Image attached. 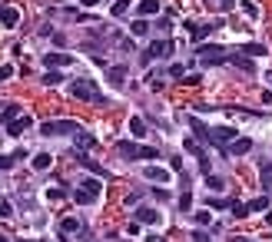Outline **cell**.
<instances>
[{
    "label": "cell",
    "instance_id": "obj_13",
    "mask_svg": "<svg viewBox=\"0 0 272 242\" xmlns=\"http://www.w3.org/2000/svg\"><path fill=\"white\" fill-rule=\"evenodd\" d=\"M136 10H140V17H156V14L163 10V3H160V0H140Z\"/></svg>",
    "mask_w": 272,
    "mask_h": 242
},
{
    "label": "cell",
    "instance_id": "obj_46",
    "mask_svg": "<svg viewBox=\"0 0 272 242\" xmlns=\"http://www.w3.org/2000/svg\"><path fill=\"white\" fill-rule=\"evenodd\" d=\"M266 223H269V225H272V212H269V216H266Z\"/></svg>",
    "mask_w": 272,
    "mask_h": 242
},
{
    "label": "cell",
    "instance_id": "obj_6",
    "mask_svg": "<svg viewBox=\"0 0 272 242\" xmlns=\"http://www.w3.org/2000/svg\"><path fill=\"white\" fill-rule=\"evenodd\" d=\"M209 139H213L219 149H226L236 139V130H233V126H216V130H209Z\"/></svg>",
    "mask_w": 272,
    "mask_h": 242
},
{
    "label": "cell",
    "instance_id": "obj_16",
    "mask_svg": "<svg viewBox=\"0 0 272 242\" xmlns=\"http://www.w3.org/2000/svg\"><path fill=\"white\" fill-rule=\"evenodd\" d=\"M229 63H236L239 70H246V73H253V70H255L253 56H246V53H229Z\"/></svg>",
    "mask_w": 272,
    "mask_h": 242
},
{
    "label": "cell",
    "instance_id": "obj_9",
    "mask_svg": "<svg viewBox=\"0 0 272 242\" xmlns=\"http://www.w3.org/2000/svg\"><path fill=\"white\" fill-rule=\"evenodd\" d=\"M186 30H189V37H193V43H199V40H206L216 27L213 23H186Z\"/></svg>",
    "mask_w": 272,
    "mask_h": 242
},
{
    "label": "cell",
    "instance_id": "obj_47",
    "mask_svg": "<svg viewBox=\"0 0 272 242\" xmlns=\"http://www.w3.org/2000/svg\"><path fill=\"white\" fill-rule=\"evenodd\" d=\"M0 242H7V239H3V236H0Z\"/></svg>",
    "mask_w": 272,
    "mask_h": 242
},
{
    "label": "cell",
    "instance_id": "obj_37",
    "mask_svg": "<svg viewBox=\"0 0 272 242\" xmlns=\"http://www.w3.org/2000/svg\"><path fill=\"white\" fill-rule=\"evenodd\" d=\"M10 212H14V206H10V199H0V216H3V219H7V216H10Z\"/></svg>",
    "mask_w": 272,
    "mask_h": 242
},
{
    "label": "cell",
    "instance_id": "obj_45",
    "mask_svg": "<svg viewBox=\"0 0 272 242\" xmlns=\"http://www.w3.org/2000/svg\"><path fill=\"white\" fill-rule=\"evenodd\" d=\"M80 3H83V7H96L100 0H80Z\"/></svg>",
    "mask_w": 272,
    "mask_h": 242
},
{
    "label": "cell",
    "instance_id": "obj_31",
    "mask_svg": "<svg viewBox=\"0 0 272 242\" xmlns=\"http://www.w3.org/2000/svg\"><path fill=\"white\" fill-rule=\"evenodd\" d=\"M129 10V3L127 0H116V3H113V10H109V14H113V17H123V14H127Z\"/></svg>",
    "mask_w": 272,
    "mask_h": 242
},
{
    "label": "cell",
    "instance_id": "obj_20",
    "mask_svg": "<svg viewBox=\"0 0 272 242\" xmlns=\"http://www.w3.org/2000/svg\"><path fill=\"white\" fill-rule=\"evenodd\" d=\"M27 126H30V116H20V120H14V123H7V133H10V136H20Z\"/></svg>",
    "mask_w": 272,
    "mask_h": 242
},
{
    "label": "cell",
    "instance_id": "obj_3",
    "mask_svg": "<svg viewBox=\"0 0 272 242\" xmlns=\"http://www.w3.org/2000/svg\"><path fill=\"white\" fill-rule=\"evenodd\" d=\"M40 133L43 136H76L80 123L76 120H47V123H40Z\"/></svg>",
    "mask_w": 272,
    "mask_h": 242
},
{
    "label": "cell",
    "instance_id": "obj_7",
    "mask_svg": "<svg viewBox=\"0 0 272 242\" xmlns=\"http://www.w3.org/2000/svg\"><path fill=\"white\" fill-rule=\"evenodd\" d=\"M226 156H246V153H253V139H246V136H236L229 146L222 149Z\"/></svg>",
    "mask_w": 272,
    "mask_h": 242
},
{
    "label": "cell",
    "instance_id": "obj_10",
    "mask_svg": "<svg viewBox=\"0 0 272 242\" xmlns=\"http://www.w3.org/2000/svg\"><path fill=\"white\" fill-rule=\"evenodd\" d=\"M116 153H120V156H127V159H140L143 146H136V143H129V139H120V143H116Z\"/></svg>",
    "mask_w": 272,
    "mask_h": 242
},
{
    "label": "cell",
    "instance_id": "obj_17",
    "mask_svg": "<svg viewBox=\"0 0 272 242\" xmlns=\"http://www.w3.org/2000/svg\"><path fill=\"white\" fill-rule=\"evenodd\" d=\"M259 176H262V186L272 192V159H262V163H259Z\"/></svg>",
    "mask_w": 272,
    "mask_h": 242
},
{
    "label": "cell",
    "instance_id": "obj_12",
    "mask_svg": "<svg viewBox=\"0 0 272 242\" xmlns=\"http://www.w3.org/2000/svg\"><path fill=\"white\" fill-rule=\"evenodd\" d=\"M0 23H3V27H17L20 23V10L17 7H0Z\"/></svg>",
    "mask_w": 272,
    "mask_h": 242
},
{
    "label": "cell",
    "instance_id": "obj_14",
    "mask_svg": "<svg viewBox=\"0 0 272 242\" xmlns=\"http://www.w3.org/2000/svg\"><path fill=\"white\" fill-rule=\"evenodd\" d=\"M146 179H149V183H169V169H163V166H146Z\"/></svg>",
    "mask_w": 272,
    "mask_h": 242
},
{
    "label": "cell",
    "instance_id": "obj_35",
    "mask_svg": "<svg viewBox=\"0 0 272 242\" xmlns=\"http://www.w3.org/2000/svg\"><path fill=\"white\" fill-rule=\"evenodd\" d=\"M209 3H216L219 10H233L236 7V0H209Z\"/></svg>",
    "mask_w": 272,
    "mask_h": 242
},
{
    "label": "cell",
    "instance_id": "obj_39",
    "mask_svg": "<svg viewBox=\"0 0 272 242\" xmlns=\"http://www.w3.org/2000/svg\"><path fill=\"white\" fill-rule=\"evenodd\" d=\"M156 156H160V153L153 146H143V153H140V159H156Z\"/></svg>",
    "mask_w": 272,
    "mask_h": 242
},
{
    "label": "cell",
    "instance_id": "obj_34",
    "mask_svg": "<svg viewBox=\"0 0 272 242\" xmlns=\"http://www.w3.org/2000/svg\"><path fill=\"white\" fill-rule=\"evenodd\" d=\"M10 76H14V63H3V67H0V83H7Z\"/></svg>",
    "mask_w": 272,
    "mask_h": 242
},
{
    "label": "cell",
    "instance_id": "obj_24",
    "mask_svg": "<svg viewBox=\"0 0 272 242\" xmlns=\"http://www.w3.org/2000/svg\"><path fill=\"white\" fill-rule=\"evenodd\" d=\"M176 206H180V212H193V192H189V186L182 189V196H180Z\"/></svg>",
    "mask_w": 272,
    "mask_h": 242
},
{
    "label": "cell",
    "instance_id": "obj_29",
    "mask_svg": "<svg viewBox=\"0 0 272 242\" xmlns=\"http://www.w3.org/2000/svg\"><path fill=\"white\" fill-rule=\"evenodd\" d=\"M206 186L213 189V192H222V189H226V183H222L219 176H213V173H209V176H206Z\"/></svg>",
    "mask_w": 272,
    "mask_h": 242
},
{
    "label": "cell",
    "instance_id": "obj_11",
    "mask_svg": "<svg viewBox=\"0 0 272 242\" xmlns=\"http://www.w3.org/2000/svg\"><path fill=\"white\" fill-rule=\"evenodd\" d=\"M160 219H163V216H160V212H156V209H146V206H140V209H136V223H146V225H156V223H160Z\"/></svg>",
    "mask_w": 272,
    "mask_h": 242
},
{
    "label": "cell",
    "instance_id": "obj_33",
    "mask_svg": "<svg viewBox=\"0 0 272 242\" xmlns=\"http://www.w3.org/2000/svg\"><path fill=\"white\" fill-rule=\"evenodd\" d=\"M60 80H63V76L56 73V70H47V76H43V83H47V86H56Z\"/></svg>",
    "mask_w": 272,
    "mask_h": 242
},
{
    "label": "cell",
    "instance_id": "obj_22",
    "mask_svg": "<svg viewBox=\"0 0 272 242\" xmlns=\"http://www.w3.org/2000/svg\"><path fill=\"white\" fill-rule=\"evenodd\" d=\"M129 133H133L136 139H143V136H146V123L140 120V116H133V120H129Z\"/></svg>",
    "mask_w": 272,
    "mask_h": 242
},
{
    "label": "cell",
    "instance_id": "obj_4",
    "mask_svg": "<svg viewBox=\"0 0 272 242\" xmlns=\"http://www.w3.org/2000/svg\"><path fill=\"white\" fill-rule=\"evenodd\" d=\"M100 179H83V183H80V186L73 189V203L76 206H90L93 199H96V196H100Z\"/></svg>",
    "mask_w": 272,
    "mask_h": 242
},
{
    "label": "cell",
    "instance_id": "obj_21",
    "mask_svg": "<svg viewBox=\"0 0 272 242\" xmlns=\"http://www.w3.org/2000/svg\"><path fill=\"white\" fill-rule=\"evenodd\" d=\"M146 30H149L146 17H140V20H133V23H129V34H133V37H146Z\"/></svg>",
    "mask_w": 272,
    "mask_h": 242
},
{
    "label": "cell",
    "instance_id": "obj_41",
    "mask_svg": "<svg viewBox=\"0 0 272 242\" xmlns=\"http://www.w3.org/2000/svg\"><path fill=\"white\" fill-rule=\"evenodd\" d=\"M199 173H202V176H209V173H213V169H209V159H206V156H199Z\"/></svg>",
    "mask_w": 272,
    "mask_h": 242
},
{
    "label": "cell",
    "instance_id": "obj_28",
    "mask_svg": "<svg viewBox=\"0 0 272 242\" xmlns=\"http://www.w3.org/2000/svg\"><path fill=\"white\" fill-rule=\"evenodd\" d=\"M14 120H20V106L17 103H10V106L3 110V123H14Z\"/></svg>",
    "mask_w": 272,
    "mask_h": 242
},
{
    "label": "cell",
    "instance_id": "obj_40",
    "mask_svg": "<svg viewBox=\"0 0 272 242\" xmlns=\"http://www.w3.org/2000/svg\"><path fill=\"white\" fill-rule=\"evenodd\" d=\"M202 76L199 73H189V76H182V83H186V86H196V83H199Z\"/></svg>",
    "mask_w": 272,
    "mask_h": 242
},
{
    "label": "cell",
    "instance_id": "obj_18",
    "mask_svg": "<svg viewBox=\"0 0 272 242\" xmlns=\"http://www.w3.org/2000/svg\"><path fill=\"white\" fill-rule=\"evenodd\" d=\"M76 159H80V166H83V169H90V173H96V176H107V169H103V166H96V163H93L87 153H76Z\"/></svg>",
    "mask_w": 272,
    "mask_h": 242
},
{
    "label": "cell",
    "instance_id": "obj_26",
    "mask_svg": "<svg viewBox=\"0 0 272 242\" xmlns=\"http://www.w3.org/2000/svg\"><path fill=\"white\" fill-rule=\"evenodd\" d=\"M93 143H96V139H93L90 133H76V149H80V153H87Z\"/></svg>",
    "mask_w": 272,
    "mask_h": 242
},
{
    "label": "cell",
    "instance_id": "obj_15",
    "mask_svg": "<svg viewBox=\"0 0 272 242\" xmlns=\"http://www.w3.org/2000/svg\"><path fill=\"white\" fill-rule=\"evenodd\" d=\"M107 76L113 86H123L127 83V67H107Z\"/></svg>",
    "mask_w": 272,
    "mask_h": 242
},
{
    "label": "cell",
    "instance_id": "obj_32",
    "mask_svg": "<svg viewBox=\"0 0 272 242\" xmlns=\"http://www.w3.org/2000/svg\"><path fill=\"white\" fill-rule=\"evenodd\" d=\"M76 229H80L76 219H63V223H60V232H63V236H67V232H76Z\"/></svg>",
    "mask_w": 272,
    "mask_h": 242
},
{
    "label": "cell",
    "instance_id": "obj_23",
    "mask_svg": "<svg viewBox=\"0 0 272 242\" xmlns=\"http://www.w3.org/2000/svg\"><path fill=\"white\" fill-rule=\"evenodd\" d=\"M239 53H246V56H266V53H269V50H266L262 43H246V47H242Z\"/></svg>",
    "mask_w": 272,
    "mask_h": 242
},
{
    "label": "cell",
    "instance_id": "obj_30",
    "mask_svg": "<svg viewBox=\"0 0 272 242\" xmlns=\"http://www.w3.org/2000/svg\"><path fill=\"white\" fill-rule=\"evenodd\" d=\"M233 216L246 219V216H249V203H233Z\"/></svg>",
    "mask_w": 272,
    "mask_h": 242
},
{
    "label": "cell",
    "instance_id": "obj_25",
    "mask_svg": "<svg viewBox=\"0 0 272 242\" xmlns=\"http://www.w3.org/2000/svg\"><path fill=\"white\" fill-rule=\"evenodd\" d=\"M23 156H27L23 149H14V156H0V169H10L17 159H23Z\"/></svg>",
    "mask_w": 272,
    "mask_h": 242
},
{
    "label": "cell",
    "instance_id": "obj_44",
    "mask_svg": "<svg viewBox=\"0 0 272 242\" xmlns=\"http://www.w3.org/2000/svg\"><path fill=\"white\" fill-rule=\"evenodd\" d=\"M193 216H196V223H199V225H209V212H193Z\"/></svg>",
    "mask_w": 272,
    "mask_h": 242
},
{
    "label": "cell",
    "instance_id": "obj_43",
    "mask_svg": "<svg viewBox=\"0 0 272 242\" xmlns=\"http://www.w3.org/2000/svg\"><path fill=\"white\" fill-rule=\"evenodd\" d=\"M166 73H169V76H173V80H176V76H182V67H180V63H173V67H169Z\"/></svg>",
    "mask_w": 272,
    "mask_h": 242
},
{
    "label": "cell",
    "instance_id": "obj_42",
    "mask_svg": "<svg viewBox=\"0 0 272 242\" xmlns=\"http://www.w3.org/2000/svg\"><path fill=\"white\" fill-rule=\"evenodd\" d=\"M242 10H246L249 17H259V7H255V3H242Z\"/></svg>",
    "mask_w": 272,
    "mask_h": 242
},
{
    "label": "cell",
    "instance_id": "obj_5",
    "mask_svg": "<svg viewBox=\"0 0 272 242\" xmlns=\"http://www.w3.org/2000/svg\"><path fill=\"white\" fill-rule=\"evenodd\" d=\"M169 40H153L149 47H146V53H143V63H153V60H160V56H166L169 53Z\"/></svg>",
    "mask_w": 272,
    "mask_h": 242
},
{
    "label": "cell",
    "instance_id": "obj_36",
    "mask_svg": "<svg viewBox=\"0 0 272 242\" xmlns=\"http://www.w3.org/2000/svg\"><path fill=\"white\" fill-rule=\"evenodd\" d=\"M213 209H233V199H213Z\"/></svg>",
    "mask_w": 272,
    "mask_h": 242
},
{
    "label": "cell",
    "instance_id": "obj_38",
    "mask_svg": "<svg viewBox=\"0 0 272 242\" xmlns=\"http://www.w3.org/2000/svg\"><path fill=\"white\" fill-rule=\"evenodd\" d=\"M186 153H193V156H202V153H199V143H196V139H186Z\"/></svg>",
    "mask_w": 272,
    "mask_h": 242
},
{
    "label": "cell",
    "instance_id": "obj_2",
    "mask_svg": "<svg viewBox=\"0 0 272 242\" xmlns=\"http://www.w3.org/2000/svg\"><path fill=\"white\" fill-rule=\"evenodd\" d=\"M196 56H199L206 67L229 63V50H226V47H216V43H199V47H196Z\"/></svg>",
    "mask_w": 272,
    "mask_h": 242
},
{
    "label": "cell",
    "instance_id": "obj_27",
    "mask_svg": "<svg viewBox=\"0 0 272 242\" xmlns=\"http://www.w3.org/2000/svg\"><path fill=\"white\" fill-rule=\"evenodd\" d=\"M266 209H269V196H255L249 203V212H266Z\"/></svg>",
    "mask_w": 272,
    "mask_h": 242
},
{
    "label": "cell",
    "instance_id": "obj_8",
    "mask_svg": "<svg viewBox=\"0 0 272 242\" xmlns=\"http://www.w3.org/2000/svg\"><path fill=\"white\" fill-rule=\"evenodd\" d=\"M67 63H73L70 53H43V67H47V70H60V67H67Z\"/></svg>",
    "mask_w": 272,
    "mask_h": 242
},
{
    "label": "cell",
    "instance_id": "obj_19",
    "mask_svg": "<svg viewBox=\"0 0 272 242\" xmlns=\"http://www.w3.org/2000/svg\"><path fill=\"white\" fill-rule=\"evenodd\" d=\"M30 163H34V169L40 173V169H50V166H54V156H50V153H36Z\"/></svg>",
    "mask_w": 272,
    "mask_h": 242
},
{
    "label": "cell",
    "instance_id": "obj_1",
    "mask_svg": "<svg viewBox=\"0 0 272 242\" xmlns=\"http://www.w3.org/2000/svg\"><path fill=\"white\" fill-rule=\"evenodd\" d=\"M70 96L83 100V103H96V106H107V96L100 93V86L93 80H73L70 83Z\"/></svg>",
    "mask_w": 272,
    "mask_h": 242
}]
</instances>
